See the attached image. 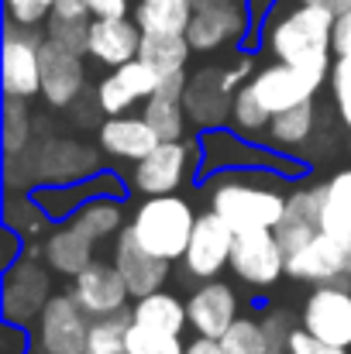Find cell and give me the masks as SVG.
<instances>
[{"label":"cell","mask_w":351,"mask_h":354,"mask_svg":"<svg viewBox=\"0 0 351 354\" xmlns=\"http://www.w3.org/2000/svg\"><path fill=\"white\" fill-rule=\"evenodd\" d=\"M286 176L265 172V169H234V172H214L207 189V207L221 214L234 231H276L286 214L282 186Z\"/></svg>","instance_id":"cell-1"},{"label":"cell","mask_w":351,"mask_h":354,"mask_svg":"<svg viewBox=\"0 0 351 354\" xmlns=\"http://www.w3.org/2000/svg\"><path fill=\"white\" fill-rule=\"evenodd\" d=\"M334 14L300 3L286 14H272L262 28V45L276 62L307 66V69H331L334 52Z\"/></svg>","instance_id":"cell-2"},{"label":"cell","mask_w":351,"mask_h":354,"mask_svg":"<svg viewBox=\"0 0 351 354\" xmlns=\"http://www.w3.org/2000/svg\"><path fill=\"white\" fill-rule=\"evenodd\" d=\"M197 210L186 196L179 193H165V196H141L138 207H131V221L127 231L138 237L141 248H148L152 254L165 258V261H183L186 244L197 227Z\"/></svg>","instance_id":"cell-3"},{"label":"cell","mask_w":351,"mask_h":354,"mask_svg":"<svg viewBox=\"0 0 351 354\" xmlns=\"http://www.w3.org/2000/svg\"><path fill=\"white\" fill-rule=\"evenodd\" d=\"M255 59L251 55H237L231 66H204L186 80V118L200 131H214V127H228L231 120V100L241 86L251 83L255 76Z\"/></svg>","instance_id":"cell-4"},{"label":"cell","mask_w":351,"mask_h":354,"mask_svg":"<svg viewBox=\"0 0 351 354\" xmlns=\"http://www.w3.org/2000/svg\"><path fill=\"white\" fill-rule=\"evenodd\" d=\"M197 172H204L200 138L159 141L155 151H148L141 162L127 169V189L138 196H165V193H179Z\"/></svg>","instance_id":"cell-5"},{"label":"cell","mask_w":351,"mask_h":354,"mask_svg":"<svg viewBox=\"0 0 351 354\" xmlns=\"http://www.w3.org/2000/svg\"><path fill=\"white\" fill-rule=\"evenodd\" d=\"M200 151H204V172L200 176L234 172V169H265V172H279V176L293 179L300 172V165L282 158V151L258 145V141H248V138L224 131V127L200 131Z\"/></svg>","instance_id":"cell-6"},{"label":"cell","mask_w":351,"mask_h":354,"mask_svg":"<svg viewBox=\"0 0 351 354\" xmlns=\"http://www.w3.org/2000/svg\"><path fill=\"white\" fill-rule=\"evenodd\" d=\"M52 268L31 254H21L10 268H3V282H0V317L7 324L17 327H31L38 324L42 310L48 306L52 292Z\"/></svg>","instance_id":"cell-7"},{"label":"cell","mask_w":351,"mask_h":354,"mask_svg":"<svg viewBox=\"0 0 351 354\" xmlns=\"http://www.w3.org/2000/svg\"><path fill=\"white\" fill-rule=\"evenodd\" d=\"M251 7L248 0H193V17L186 28V38L193 52H228L237 48L251 28Z\"/></svg>","instance_id":"cell-8"},{"label":"cell","mask_w":351,"mask_h":354,"mask_svg":"<svg viewBox=\"0 0 351 354\" xmlns=\"http://www.w3.org/2000/svg\"><path fill=\"white\" fill-rule=\"evenodd\" d=\"M104 165V151L90 148L87 141L62 138V134H38L35 138V172L38 186H73L93 179Z\"/></svg>","instance_id":"cell-9"},{"label":"cell","mask_w":351,"mask_h":354,"mask_svg":"<svg viewBox=\"0 0 351 354\" xmlns=\"http://www.w3.org/2000/svg\"><path fill=\"white\" fill-rule=\"evenodd\" d=\"M42 45L45 31L7 21L3 28V97L35 100L42 97Z\"/></svg>","instance_id":"cell-10"},{"label":"cell","mask_w":351,"mask_h":354,"mask_svg":"<svg viewBox=\"0 0 351 354\" xmlns=\"http://www.w3.org/2000/svg\"><path fill=\"white\" fill-rule=\"evenodd\" d=\"M234 237H237V231H234L221 214H214V210L207 207V210L197 217L193 237H190L186 254H183V272H186V279H193V282L221 279V272L231 268Z\"/></svg>","instance_id":"cell-11"},{"label":"cell","mask_w":351,"mask_h":354,"mask_svg":"<svg viewBox=\"0 0 351 354\" xmlns=\"http://www.w3.org/2000/svg\"><path fill=\"white\" fill-rule=\"evenodd\" d=\"M327 76H331V69H307V66L272 62V66H262L251 76V90L258 93V100L272 114H279V111H289L296 104L317 100V93L327 83Z\"/></svg>","instance_id":"cell-12"},{"label":"cell","mask_w":351,"mask_h":354,"mask_svg":"<svg viewBox=\"0 0 351 354\" xmlns=\"http://www.w3.org/2000/svg\"><path fill=\"white\" fill-rule=\"evenodd\" d=\"M286 258L276 231H241L234 237L231 272L248 289H272L286 275Z\"/></svg>","instance_id":"cell-13"},{"label":"cell","mask_w":351,"mask_h":354,"mask_svg":"<svg viewBox=\"0 0 351 354\" xmlns=\"http://www.w3.org/2000/svg\"><path fill=\"white\" fill-rule=\"evenodd\" d=\"M90 317L73 299V292H55L35 324L38 354H83L90 337Z\"/></svg>","instance_id":"cell-14"},{"label":"cell","mask_w":351,"mask_h":354,"mask_svg":"<svg viewBox=\"0 0 351 354\" xmlns=\"http://www.w3.org/2000/svg\"><path fill=\"white\" fill-rule=\"evenodd\" d=\"M286 275L293 282H307V286H351L348 244L327 234H317L303 248L289 251Z\"/></svg>","instance_id":"cell-15"},{"label":"cell","mask_w":351,"mask_h":354,"mask_svg":"<svg viewBox=\"0 0 351 354\" xmlns=\"http://www.w3.org/2000/svg\"><path fill=\"white\" fill-rule=\"evenodd\" d=\"M69 292H73V299L83 306V313H87L90 320L124 313V310H131L127 303H134L131 292H127V282H124L120 272H117V265L114 261H104V258H93V261L73 279Z\"/></svg>","instance_id":"cell-16"},{"label":"cell","mask_w":351,"mask_h":354,"mask_svg":"<svg viewBox=\"0 0 351 354\" xmlns=\"http://www.w3.org/2000/svg\"><path fill=\"white\" fill-rule=\"evenodd\" d=\"M159 86H162V76L145 59H131V62H124L117 69H107V76L97 83L93 97H97L104 118H117V114H131Z\"/></svg>","instance_id":"cell-17"},{"label":"cell","mask_w":351,"mask_h":354,"mask_svg":"<svg viewBox=\"0 0 351 354\" xmlns=\"http://www.w3.org/2000/svg\"><path fill=\"white\" fill-rule=\"evenodd\" d=\"M300 324L338 348H351V286H314L303 299Z\"/></svg>","instance_id":"cell-18"},{"label":"cell","mask_w":351,"mask_h":354,"mask_svg":"<svg viewBox=\"0 0 351 354\" xmlns=\"http://www.w3.org/2000/svg\"><path fill=\"white\" fill-rule=\"evenodd\" d=\"M87 55H76L45 38L42 45V100L52 111H69L87 93Z\"/></svg>","instance_id":"cell-19"},{"label":"cell","mask_w":351,"mask_h":354,"mask_svg":"<svg viewBox=\"0 0 351 354\" xmlns=\"http://www.w3.org/2000/svg\"><path fill=\"white\" fill-rule=\"evenodd\" d=\"M111 261L117 265L120 279L127 282L131 299H141V296H152V292L165 289V282H169V275H172V261H165V258L152 254L148 248H141L138 237L131 234V231H124V234L114 241Z\"/></svg>","instance_id":"cell-20"},{"label":"cell","mask_w":351,"mask_h":354,"mask_svg":"<svg viewBox=\"0 0 351 354\" xmlns=\"http://www.w3.org/2000/svg\"><path fill=\"white\" fill-rule=\"evenodd\" d=\"M186 310H190V327L200 337H224L231 330V324L241 317L237 313V292L231 282L224 279H207L200 282L190 296H186Z\"/></svg>","instance_id":"cell-21"},{"label":"cell","mask_w":351,"mask_h":354,"mask_svg":"<svg viewBox=\"0 0 351 354\" xmlns=\"http://www.w3.org/2000/svg\"><path fill=\"white\" fill-rule=\"evenodd\" d=\"M159 134L152 131V124L141 114H117L104 118L97 127V148L104 151V158L120 162V165H134L141 162L148 151L159 148Z\"/></svg>","instance_id":"cell-22"},{"label":"cell","mask_w":351,"mask_h":354,"mask_svg":"<svg viewBox=\"0 0 351 354\" xmlns=\"http://www.w3.org/2000/svg\"><path fill=\"white\" fill-rule=\"evenodd\" d=\"M141 38H145V31L138 28L134 17H93L87 55L104 69H117V66L138 59Z\"/></svg>","instance_id":"cell-23"},{"label":"cell","mask_w":351,"mask_h":354,"mask_svg":"<svg viewBox=\"0 0 351 354\" xmlns=\"http://www.w3.org/2000/svg\"><path fill=\"white\" fill-rule=\"evenodd\" d=\"M186 80H190V73H179V76L162 80V86L141 104V118L152 124V131H155L162 141H179V138H186V124H190L186 104H183Z\"/></svg>","instance_id":"cell-24"},{"label":"cell","mask_w":351,"mask_h":354,"mask_svg":"<svg viewBox=\"0 0 351 354\" xmlns=\"http://www.w3.org/2000/svg\"><path fill=\"white\" fill-rule=\"evenodd\" d=\"M93 241L87 234H80L69 221H62V224H55V227H48V234L42 237V244H38V254H42V261L55 272V275H66V279H76L97 254H93Z\"/></svg>","instance_id":"cell-25"},{"label":"cell","mask_w":351,"mask_h":354,"mask_svg":"<svg viewBox=\"0 0 351 354\" xmlns=\"http://www.w3.org/2000/svg\"><path fill=\"white\" fill-rule=\"evenodd\" d=\"M276 234L282 241L286 254L303 248L307 241L321 234V200H317V183L310 186H296L289 196H286V214L276 227Z\"/></svg>","instance_id":"cell-26"},{"label":"cell","mask_w":351,"mask_h":354,"mask_svg":"<svg viewBox=\"0 0 351 354\" xmlns=\"http://www.w3.org/2000/svg\"><path fill=\"white\" fill-rule=\"evenodd\" d=\"M127 221H131V210L124 203V196L114 193H104V196H93L87 200L83 207H76V214L69 217V224L87 234L93 244H104V241H117V237L127 231Z\"/></svg>","instance_id":"cell-27"},{"label":"cell","mask_w":351,"mask_h":354,"mask_svg":"<svg viewBox=\"0 0 351 354\" xmlns=\"http://www.w3.org/2000/svg\"><path fill=\"white\" fill-rule=\"evenodd\" d=\"M317 200H321V234L348 244L351 241V165L348 169H338L334 176L317 183Z\"/></svg>","instance_id":"cell-28"},{"label":"cell","mask_w":351,"mask_h":354,"mask_svg":"<svg viewBox=\"0 0 351 354\" xmlns=\"http://www.w3.org/2000/svg\"><path fill=\"white\" fill-rule=\"evenodd\" d=\"M131 320L141 324V327H152V330H165V334H179L190 327V310H186V299H179L176 292L169 289H159L152 296H141L131 303Z\"/></svg>","instance_id":"cell-29"},{"label":"cell","mask_w":351,"mask_h":354,"mask_svg":"<svg viewBox=\"0 0 351 354\" xmlns=\"http://www.w3.org/2000/svg\"><path fill=\"white\" fill-rule=\"evenodd\" d=\"M314 131H317V100H307V104H296L289 111L272 114L265 145L282 151V155H293L314 138Z\"/></svg>","instance_id":"cell-30"},{"label":"cell","mask_w":351,"mask_h":354,"mask_svg":"<svg viewBox=\"0 0 351 354\" xmlns=\"http://www.w3.org/2000/svg\"><path fill=\"white\" fill-rule=\"evenodd\" d=\"M190 55H193L190 38L186 35H169V31H145L141 52H138V59H145L162 80L186 73Z\"/></svg>","instance_id":"cell-31"},{"label":"cell","mask_w":351,"mask_h":354,"mask_svg":"<svg viewBox=\"0 0 351 354\" xmlns=\"http://www.w3.org/2000/svg\"><path fill=\"white\" fill-rule=\"evenodd\" d=\"M193 17V0H138L134 21L141 31H169L186 35Z\"/></svg>","instance_id":"cell-32"},{"label":"cell","mask_w":351,"mask_h":354,"mask_svg":"<svg viewBox=\"0 0 351 354\" xmlns=\"http://www.w3.org/2000/svg\"><path fill=\"white\" fill-rule=\"evenodd\" d=\"M269 124H272V111L258 100V93L251 90V83L241 86L231 100V120H228V127H231L234 134L248 138V141H265Z\"/></svg>","instance_id":"cell-33"},{"label":"cell","mask_w":351,"mask_h":354,"mask_svg":"<svg viewBox=\"0 0 351 354\" xmlns=\"http://www.w3.org/2000/svg\"><path fill=\"white\" fill-rule=\"evenodd\" d=\"M38 120L31 114V100L21 97H3V155H21L24 148L35 145L38 138Z\"/></svg>","instance_id":"cell-34"},{"label":"cell","mask_w":351,"mask_h":354,"mask_svg":"<svg viewBox=\"0 0 351 354\" xmlns=\"http://www.w3.org/2000/svg\"><path fill=\"white\" fill-rule=\"evenodd\" d=\"M3 224L7 231L21 237V241H31V237H45L48 234V214L38 207L35 193H7V214H3Z\"/></svg>","instance_id":"cell-35"},{"label":"cell","mask_w":351,"mask_h":354,"mask_svg":"<svg viewBox=\"0 0 351 354\" xmlns=\"http://www.w3.org/2000/svg\"><path fill=\"white\" fill-rule=\"evenodd\" d=\"M127 330H131V310L93 320L83 354H127Z\"/></svg>","instance_id":"cell-36"},{"label":"cell","mask_w":351,"mask_h":354,"mask_svg":"<svg viewBox=\"0 0 351 354\" xmlns=\"http://www.w3.org/2000/svg\"><path fill=\"white\" fill-rule=\"evenodd\" d=\"M221 344H224V354H269V341L258 317H237L231 330L221 337Z\"/></svg>","instance_id":"cell-37"},{"label":"cell","mask_w":351,"mask_h":354,"mask_svg":"<svg viewBox=\"0 0 351 354\" xmlns=\"http://www.w3.org/2000/svg\"><path fill=\"white\" fill-rule=\"evenodd\" d=\"M127 354H186V344L179 334H165V330H152L131 320L127 330Z\"/></svg>","instance_id":"cell-38"},{"label":"cell","mask_w":351,"mask_h":354,"mask_svg":"<svg viewBox=\"0 0 351 354\" xmlns=\"http://www.w3.org/2000/svg\"><path fill=\"white\" fill-rule=\"evenodd\" d=\"M258 324H262V330H265L269 354H286L293 330L300 327V320H296L286 306H265V310L258 313Z\"/></svg>","instance_id":"cell-39"},{"label":"cell","mask_w":351,"mask_h":354,"mask_svg":"<svg viewBox=\"0 0 351 354\" xmlns=\"http://www.w3.org/2000/svg\"><path fill=\"white\" fill-rule=\"evenodd\" d=\"M93 24V21H90ZM90 24L87 21H59V17H45V38L76 52V55H87V45H90Z\"/></svg>","instance_id":"cell-40"},{"label":"cell","mask_w":351,"mask_h":354,"mask_svg":"<svg viewBox=\"0 0 351 354\" xmlns=\"http://www.w3.org/2000/svg\"><path fill=\"white\" fill-rule=\"evenodd\" d=\"M327 83H331V97H334L338 118L351 127V55H334Z\"/></svg>","instance_id":"cell-41"},{"label":"cell","mask_w":351,"mask_h":354,"mask_svg":"<svg viewBox=\"0 0 351 354\" xmlns=\"http://www.w3.org/2000/svg\"><path fill=\"white\" fill-rule=\"evenodd\" d=\"M3 3H7V21L28 24V28L45 24V17L52 10V0H3Z\"/></svg>","instance_id":"cell-42"},{"label":"cell","mask_w":351,"mask_h":354,"mask_svg":"<svg viewBox=\"0 0 351 354\" xmlns=\"http://www.w3.org/2000/svg\"><path fill=\"white\" fill-rule=\"evenodd\" d=\"M286 354H348V348H338V344H331V341L310 334V330L300 324V327L293 330V337H289Z\"/></svg>","instance_id":"cell-43"},{"label":"cell","mask_w":351,"mask_h":354,"mask_svg":"<svg viewBox=\"0 0 351 354\" xmlns=\"http://www.w3.org/2000/svg\"><path fill=\"white\" fill-rule=\"evenodd\" d=\"M48 17H59V21H93V10L87 0H52V10Z\"/></svg>","instance_id":"cell-44"},{"label":"cell","mask_w":351,"mask_h":354,"mask_svg":"<svg viewBox=\"0 0 351 354\" xmlns=\"http://www.w3.org/2000/svg\"><path fill=\"white\" fill-rule=\"evenodd\" d=\"M0 354H28V327H17V324H7L3 320Z\"/></svg>","instance_id":"cell-45"},{"label":"cell","mask_w":351,"mask_h":354,"mask_svg":"<svg viewBox=\"0 0 351 354\" xmlns=\"http://www.w3.org/2000/svg\"><path fill=\"white\" fill-rule=\"evenodd\" d=\"M93 17H127L131 0H87Z\"/></svg>","instance_id":"cell-46"},{"label":"cell","mask_w":351,"mask_h":354,"mask_svg":"<svg viewBox=\"0 0 351 354\" xmlns=\"http://www.w3.org/2000/svg\"><path fill=\"white\" fill-rule=\"evenodd\" d=\"M334 55H351V10L334 21Z\"/></svg>","instance_id":"cell-47"},{"label":"cell","mask_w":351,"mask_h":354,"mask_svg":"<svg viewBox=\"0 0 351 354\" xmlns=\"http://www.w3.org/2000/svg\"><path fill=\"white\" fill-rule=\"evenodd\" d=\"M186 354H224V344L217 341V337H193V341H186Z\"/></svg>","instance_id":"cell-48"},{"label":"cell","mask_w":351,"mask_h":354,"mask_svg":"<svg viewBox=\"0 0 351 354\" xmlns=\"http://www.w3.org/2000/svg\"><path fill=\"white\" fill-rule=\"evenodd\" d=\"M300 3L321 7V10H327V14H334V17H341V14H348L351 10V0H300Z\"/></svg>","instance_id":"cell-49"}]
</instances>
